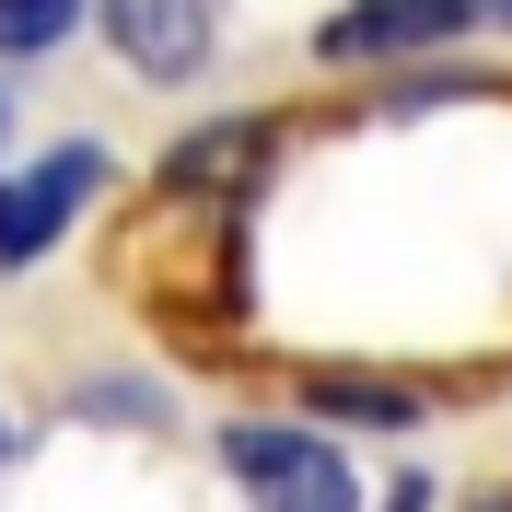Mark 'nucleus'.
<instances>
[{
  "instance_id": "3",
  "label": "nucleus",
  "mask_w": 512,
  "mask_h": 512,
  "mask_svg": "<svg viewBox=\"0 0 512 512\" xmlns=\"http://www.w3.org/2000/svg\"><path fill=\"white\" fill-rule=\"evenodd\" d=\"M478 12H489V0H350L315 47H326V59H396V47H431V35L478 24Z\"/></svg>"
},
{
  "instance_id": "2",
  "label": "nucleus",
  "mask_w": 512,
  "mask_h": 512,
  "mask_svg": "<svg viewBox=\"0 0 512 512\" xmlns=\"http://www.w3.org/2000/svg\"><path fill=\"white\" fill-rule=\"evenodd\" d=\"M105 35L140 82H187L210 59V0H105Z\"/></svg>"
},
{
  "instance_id": "4",
  "label": "nucleus",
  "mask_w": 512,
  "mask_h": 512,
  "mask_svg": "<svg viewBox=\"0 0 512 512\" xmlns=\"http://www.w3.org/2000/svg\"><path fill=\"white\" fill-rule=\"evenodd\" d=\"M82 187H94V152H59L47 175H24V187H0V268H24V256H47L70 233V210H82Z\"/></svg>"
},
{
  "instance_id": "5",
  "label": "nucleus",
  "mask_w": 512,
  "mask_h": 512,
  "mask_svg": "<svg viewBox=\"0 0 512 512\" xmlns=\"http://www.w3.org/2000/svg\"><path fill=\"white\" fill-rule=\"evenodd\" d=\"M70 12L82 0H0V59H35V47H59Z\"/></svg>"
},
{
  "instance_id": "1",
  "label": "nucleus",
  "mask_w": 512,
  "mask_h": 512,
  "mask_svg": "<svg viewBox=\"0 0 512 512\" xmlns=\"http://www.w3.org/2000/svg\"><path fill=\"white\" fill-rule=\"evenodd\" d=\"M222 478L256 489V501H350V466L303 431H233L222 443Z\"/></svg>"
}]
</instances>
